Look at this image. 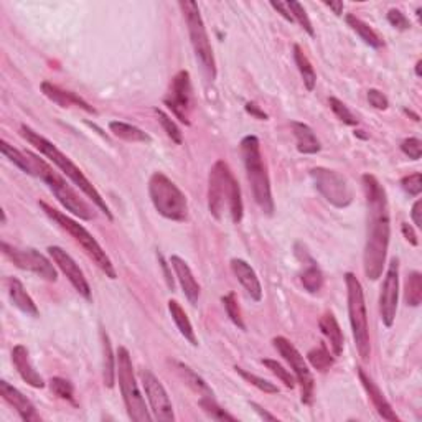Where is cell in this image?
<instances>
[{"instance_id": "25", "label": "cell", "mask_w": 422, "mask_h": 422, "mask_svg": "<svg viewBox=\"0 0 422 422\" xmlns=\"http://www.w3.org/2000/svg\"><path fill=\"white\" fill-rule=\"evenodd\" d=\"M7 290H8L10 300H12V304L20 310V312H23L25 315L37 319V316L40 315L38 307H37V304L33 302V299L30 297V294L25 290L22 280H18L17 278H8L7 279Z\"/></svg>"}, {"instance_id": "39", "label": "cell", "mask_w": 422, "mask_h": 422, "mask_svg": "<svg viewBox=\"0 0 422 422\" xmlns=\"http://www.w3.org/2000/svg\"><path fill=\"white\" fill-rule=\"evenodd\" d=\"M154 113L157 114V119H159L160 125H162V127H164L165 134H167L169 137L172 139V142H175L177 145L182 144V142H183V134H182V130H180L178 125L175 124V120H173V119H170L169 115L165 114L162 109H157V108H155V109H154Z\"/></svg>"}, {"instance_id": "32", "label": "cell", "mask_w": 422, "mask_h": 422, "mask_svg": "<svg viewBox=\"0 0 422 422\" xmlns=\"http://www.w3.org/2000/svg\"><path fill=\"white\" fill-rule=\"evenodd\" d=\"M173 365L180 373V376L185 380V383H187L193 391H197V393L202 396H213V391H211V388L207 384V381H205L202 376L195 373L190 366H187L185 363H180V361H173Z\"/></svg>"}, {"instance_id": "22", "label": "cell", "mask_w": 422, "mask_h": 422, "mask_svg": "<svg viewBox=\"0 0 422 422\" xmlns=\"http://www.w3.org/2000/svg\"><path fill=\"white\" fill-rule=\"evenodd\" d=\"M231 270H233L236 279L239 280V284L243 285L249 297L254 302H261V299H263V285L259 283L256 270L244 259L238 258L231 259Z\"/></svg>"}, {"instance_id": "1", "label": "cell", "mask_w": 422, "mask_h": 422, "mask_svg": "<svg viewBox=\"0 0 422 422\" xmlns=\"http://www.w3.org/2000/svg\"><path fill=\"white\" fill-rule=\"evenodd\" d=\"M361 183L366 193V205H368V231H366L363 268L366 278L378 280L383 275L391 238L388 195L375 175L365 173L361 177Z\"/></svg>"}, {"instance_id": "14", "label": "cell", "mask_w": 422, "mask_h": 422, "mask_svg": "<svg viewBox=\"0 0 422 422\" xmlns=\"http://www.w3.org/2000/svg\"><path fill=\"white\" fill-rule=\"evenodd\" d=\"M192 79H190V73L178 72L172 78L170 83L167 96L164 98V104L172 110V114L177 118L180 122L185 125L192 124L190 120V114L193 109V94H192Z\"/></svg>"}, {"instance_id": "49", "label": "cell", "mask_w": 422, "mask_h": 422, "mask_svg": "<svg viewBox=\"0 0 422 422\" xmlns=\"http://www.w3.org/2000/svg\"><path fill=\"white\" fill-rule=\"evenodd\" d=\"M270 7H273L275 12L280 15V17L287 20V22H290V23L294 22L292 13H290V10L287 7V2H275V0H273V2H270Z\"/></svg>"}, {"instance_id": "42", "label": "cell", "mask_w": 422, "mask_h": 422, "mask_svg": "<svg viewBox=\"0 0 422 422\" xmlns=\"http://www.w3.org/2000/svg\"><path fill=\"white\" fill-rule=\"evenodd\" d=\"M263 365L270 371V373H274L280 381H283V383L285 384V388H289V389L295 388V383H297V380H295V376L290 375V371L285 370L283 365L278 363L275 360H269V358L263 360Z\"/></svg>"}, {"instance_id": "13", "label": "cell", "mask_w": 422, "mask_h": 422, "mask_svg": "<svg viewBox=\"0 0 422 422\" xmlns=\"http://www.w3.org/2000/svg\"><path fill=\"white\" fill-rule=\"evenodd\" d=\"M273 343L275 346V350L280 353V356H283V358L289 363L290 368H292L295 380H297V383L300 384V389H302V403L312 404L314 376L310 373L307 361H305L302 353H300V351L295 348L287 338H284V336H275Z\"/></svg>"}, {"instance_id": "50", "label": "cell", "mask_w": 422, "mask_h": 422, "mask_svg": "<svg viewBox=\"0 0 422 422\" xmlns=\"http://www.w3.org/2000/svg\"><path fill=\"white\" fill-rule=\"evenodd\" d=\"M244 109H246V113L251 114V115H253V118H256V119H259V120H268V119H269V115L266 114L264 110L261 109L259 106L256 104V103H248V104L244 106Z\"/></svg>"}, {"instance_id": "4", "label": "cell", "mask_w": 422, "mask_h": 422, "mask_svg": "<svg viewBox=\"0 0 422 422\" xmlns=\"http://www.w3.org/2000/svg\"><path fill=\"white\" fill-rule=\"evenodd\" d=\"M241 155L248 175V182L251 185L254 202L264 211L266 215L274 213V200L270 192V180L268 169H266L263 154H261V142L256 135H246L241 140Z\"/></svg>"}, {"instance_id": "19", "label": "cell", "mask_w": 422, "mask_h": 422, "mask_svg": "<svg viewBox=\"0 0 422 422\" xmlns=\"http://www.w3.org/2000/svg\"><path fill=\"white\" fill-rule=\"evenodd\" d=\"M356 370H358V378L361 381V384H363L366 394H368L371 404L375 406L376 413H378L384 421L399 422L398 414L394 413L393 406H391L389 401L386 399V396L383 394V391L378 388V384H376L375 381L365 373L363 368H356Z\"/></svg>"}, {"instance_id": "9", "label": "cell", "mask_w": 422, "mask_h": 422, "mask_svg": "<svg viewBox=\"0 0 422 422\" xmlns=\"http://www.w3.org/2000/svg\"><path fill=\"white\" fill-rule=\"evenodd\" d=\"M346 294H348V315L350 325L353 331V340L358 350L360 358L370 361L371 356V340H370V325H368V312H366L365 292L361 287V283L356 279L355 274H345Z\"/></svg>"}, {"instance_id": "47", "label": "cell", "mask_w": 422, "mask_h": 422, "mask_svg": "<svg viewBox=\"0 0 422 422\" xmlns=\"http://www.w3.org/2000/svg\"><path fill=\"white\" fill-rule=\"evenodd\" d=\"M386 18H388L391 27L399 30V32H406V30L411 28V22L408 20V17H406V15L398 8H391L388 15H386Z\"/></svg>"}, {"instance_id": "2", "label": "cell", "mask_w": 422, "mask_h": 422, "mask_svg": "<svg viewBox=\"0 0 422 422\" xmlns=\"http://www.w3.org/2000/svg\"><path fill=\"white\" fill-rule=\"evenodd\" d=\"M20 135H22V137L27 140L30 145H33V147L37 149L40 154L45 155L50 162L57 165V167L62 170V172L67 175V177L72 180V182L76 185V187L81 190V192L86 195V197L91 200V202L96 205V207L101 210L106 216H108V219H113V213H110L109 207L106 205L104 198L101 197V193L94 188V185L89 182L86 175L81 172V169H79L78 165L68 157V155H64L62 150L57 147V145H55L53 142H50L47 137H43V135L35 132L32 127H28V125H25V124L20 125Z\"/></svg>"}, {"instance_id": "6", "label": "cell", "mask_w": 422, "mask_h": 422, "mask_svg": "<svg viewBox=\"0 0 422 422\" xmlns=\"http://www.w3.org/2000/svg\"><path fill=\"white\" fill-rule=\"evenodd\" d=\"M38 205H40V208L43 210V213L47 215L55 224L59 226L63 231H67V233L72 236V238L76 241L79 246H81L84 253L88 254V258L103 270V273L106 274V278H109L113 280L118 279V273H115L113 261L109 259V256L106 254V251L101 248V244L98 243L96 238H94V236L89 233V231L84 228L83 224H79L78 221L72 219L69 216L62 213V211H58L57 208L50 207L48 203L38 202Z\"/></svg>"}, {"instance_id": "43", "label": "cell", "mask_w": 422, "mask_h": 422, "mask_svg": "<svg viewBox=\"0 0 422 422\" xmlns=\"http://www.w3.org/2000/svg\"><path fill=\"white\" fill-rule=\"evenodd\" d=\"M287 7L290 10V13H292V18L294 22H297L300 27H302L305 32H307L310 37H315V30L312 27V22H310L307 12H305V8L300 5L299 2H294V0H290L287 2Z\"/></svg>"}, {"instance_id": "31", "label": "cell", "mask_w": 422, "mask_h": 422, "mask_svg": "<svg viewBox=\"0 0 422 422\" xmlns=\"http://www.w3.org/2000/svg\"><path fill=\"white\" fill-rule=\"evenodd\" d=\"M294 62H295V64H297L300 76H302L305 89H307V91H314L315 84H316L315 69L312 67V63H310L307 55H305L304 50L300 48V45H294Z\"/></svg>"}, {"instance_id": "38", "label": "cell", "mask_w": 422, "mask_h": 422, "mask_svg": "<svg viewBox=\"0 0 422 422\" xmlns=\"http://www.w3.org/2000/svg\"><path fill=\"white\" fill-rule=\"evenodd\" d=\"M234 370H236V373L241 376V378L248 381L249 384L256 386V388H258L259 391H263V393H266V394H279V388L274 383H270V381L261 378V376L254 375V373H249V371L239 368V366H236Z\"/></svg>"}, {"instance_id": "24", "label": "cell", "mask_w": 422, "mask_h": 422, "mask_svg": "<svg viewBox=\"0 0 422 422\" xmlns=\"http://www.w3.org/2000/svg\"><path fill=\"white\" fill-rule=\"evenodd\" d=\"M319 329L321 331V335L325 336V340L329 341L331 353L335 356H340L343 353L345 336H343V331L340 329L338 321L335 319V315L331 312H325L321 315L319 320Z\"/></svg>"}, {"instance_id": "3", "label": "cell", "mask_w": 422, "mask_h": 422, "mask_svg": "<svg viewBox=\"0 0 422 422\" xmlns=\"http://www.w3.org/2000/svg\"><path fill=\"white\" fill-rule=\"evenodd\" d=\"M208 210L216 219L223 218L224 210L229 211L234 224L241 223L244 215L243 197L238 180L224 160L215 162L208 175Z\"/></svg>"}, {"instance_id": "7", "label": "cell", "mask_w": 422, "mask_h": 422, "mask_svg": "<svg viewBox=\"0 0 422 422\" xmlns=\"http://www.w3.org/2000/svg\"><path fill=\"white\" fill-rule=\"evenodd\" d=\"M115 378L119 381L120 394H122L129 418L134 422L152 421V416L145 406L144 396L140 393L137 380H135L130 353L125 346H119L115 351Z\"/></svg>"}, {"instance_id": "27", "label": "cell", "mask_w": 422, "mask_h": 422, "mask_svg": "<svg viewBox=\"0 0 422 422\" xmlns=\"http://www.w3.org/2000/svg\"><path fill=\"white\" fill-rule=\"evenodd\" d=\"M169 312H170V315H172V319L175 321V325H177L180 335H182L190 345L198 346V338H197V335H195L193 325H192V321H190L188 315L183 310L182 305H180L177 300L170 299L169 300Z\"/></svg>"}, {"instance_id": "12", "label": "cell", "mask_w": 422, "mask_h": 422, "mask_svg": "<svg viewBox=\"0 0 422 422\" xmlns=\"http://www.w3.org/2000/svg\"><path fill=\"white\" fill-rule=\"evenodd\" d=\"M2 253L5 258L10 259L13 266H17L18 269L28 270V273L37 274L38 278H42L48 283H57L58 273L52 264V261L40 253L37 249L32 248H17V246H12L8 243H2Z\"/></svg>"}, {"instance_id": "28", "label": "cell", "mask_w": 422, "mask_h": 422, "mask_svg": "<svg viewBox=\"0 0 422 422\" xmlns=\"http://www.w3.org/2000/svg\"><path fill=\"white\" fill-rule=\"evenodd\" d=\"M109 130L115 137L125 142H140V144H150L152 137L147 132H144L142 129H139L137 125L122 122V120H110Z\"/></svg>"}, {"instance_id": "17", "label": "cell", "mask_w": 422, "mask_h": 422, "mask_svg": "<svg viewBox=\"0 0 422 422\" xmlns=\"http://www.w3.org/2000/svg\"><path fill=\"white\" fill-rule=\"evenodd\" d=\"M48 254L50 258L53 259V263L58 266V269L67 275V279L72 283L74 289L78 290L79 295H83L86 300L93 299L91 294V287H89L86 278H84L83 270L79 269V266L76 264L72 256H69L67 251L59 248V246H50L48 248Z\"/></svg>"}, {"instance_id": "55", "label": "cell", "mask_w": 422, "mask_h": 422, "mask_svg": "<svg viewBox=\"0 0 422 422\" xmlns=\"http://www.w3.org/2000/svg\"><path fill=\"white\" fill-rule=\"evenodd\" d=\"M325 4V7H329L331 12H333L335 15H340L343 13V8H345V5H343V2H324Z\"/></svg>"}, {"instance_id": "57", "label": "cell", "mask_w": 422, "mask_h": 422, "mask_svg": "<svg viewBox=\"0 0 422 422\" xmlns=\"http://www.w3.org/2000/svg\"><path fill=\"white\" fill-rule=\"evenodd\" d=\"M421 67H422V62H418L416 63V76H422V73H421Z\"/></svg>"}, {"instance_id": "29", "label": "cell", "mask_w": 422, "mask_h": 422, "mask_svg": "<svg viewBox=\"0 0 422 422\" xmlns=\"http://www.w3.org/2000/svg\"><path fill=\"white\" fill-rule=\"evenodd\" d=\"M101 335V345H103V380L106 388H114L115 381V356L113 353V345H110V338L108 331H99Z\"/></svg>"}, {"instance_id": "23", "label": "cell", "mask_w": 422, "mask_h": 422, "mask_svg": "<svg viewBox=\"0 0 422 422\" xmlns=\"http://www.w3.org/2000/svg\"><path fill=\"white\" fill-rule=\"evenodd\" d=\"M170 264H172L175 275H177L178 283H180V285H182L185 297L188 299V302L192 305H197L200 300V292H202V289H200V284L197 283V279H195L190 266L185 263L180 256H172V258H170Z\"/></svg>"}, {"instance_id": "53", "label": "cell", "mask_w": 422, "mask_h": 422, "mask_svg": "<svg viewBox=\"0 0 422 422\" xmlns=\"http://www.w3.org/2000/svg\"><path fill=\"white\" fill-rule=\"evenodd\" d=\"M251 408H253V409L256 411V413H258V414L261 416V418H263L264 421H278V418H275V416H274V414H270V413H268V411H266V409H263V408H261V406H259V404H256V403H251Z\"/></svg>"}, {"instance_id": "44", "label": "cell", "mask_w": 422, "mask_h": 422, "mask_svg": "<svg viewBox=\"0 0 422 422\" xmlns=\"http://www.w3.org/2000/svg\"><path fill=\"white\" fill-rule=\"evenodd\" d=\"M329 104H330V109L333 110V114L341 120V122L346 124V125H356V124H358V119H356V115L351 113V110L346 108V104L343 101H340L338 98L331 96L329 99Z\"/></svg>"}, {"instance_id": "46", "label": "cell", "mask_w": 422, "mask_h": 422, "mask_svg": "<svg viewBox=\"0 0 422 422\" xmlns=\"http://www.w3.org/2000/svg\"><path fill=\"white\" fill-rule=\"evenodd\" d=\"M401 150H403L404 155H408L411 160H419L422 155V142L418 137H409L404 139L401 142Z\"/></svg>"}, {"instance_id": "26", "label": "cell", "mask_w": 422, "mask_h": 422, "mask_svg": "<svg viewBox=\"0 0 422 422\" xmlns=\"http://www.w3.org/2000/svg\"><path fill=\"white\" fill-rule=\"evenodd\" d=\"M292 127L294 137L297 140V150L304 155H314L321 150V144L319 137H316L312 127L304 122H299V120H294L290 124Z\"/></svg>"}, {"instance_id": "41", "label": "cell", "mask_w": 422, "mask_h": 422, "mask_svg": "<svg viewBox=\"0 0 422 422\" xmlns=\"http://www.w3.org/2000/svg\"><path fill=\"white\" fill-rule=\"evenodd\" d=\"M50 389H52V393L55 396H58L59 399L74 403V386L69 383L68 380L55 376V378L50 380Z\"/></svg>"}, {"instance_id": "51", "label": "cell", "mask_w": 422, "mask_h": 422, "mask_svg": "<svg viewBox=\"0 0 422 422\" xmlns=\"http://www.w3.org/2000/svg\"><path fill=\"white\" fill-rule=\"evenodd\" d=\"M401 231H403L404 238L408 239V243H409V244H413V246H418V244H419L418 234H416L414 228H413V226H411L409 223H403V224H401Z\"/></svg>"}, {"instance_id": "10", "label": "cell", "mask_w": 422, "mask_h": 422, "mask_svg": "<svg viewBox=\"0 0 422 422\" xmlns=\"http://www.w3.org/2000/svg\"><path fill=\"white\" fill-rule=\"evenodd\" d=\"M178 5L183 12L185 22H187L190 42H192L195 57H197L205 76H207L210 81H215L216 79L215 55L210 43L207 27H205L202 13H200L198 4L193 2V0H182Z\"/></svg>"}, {"instance_id": "45", "label": "cell", "mask_w": 422, "mask_h": 422, "mask_svg": "<svg viewBox=\"0 0 422 422\" xmlns=\"http://www.w3.org/2000/svg\"><path fill=\"white\" fill-rule=\"evenodd\" d=\"M401 187L409 197H419L422 192V175L419 172L408 175V177L401 180Z\"/></svg>"}, {"instance_id": "48", "label": "cell", "mask_w": 422, "mask_h": 422, "mask_svg": "<svg viewBox=\"0 0 422 422\" xmlns=\"http://www.w3.org/2000/svg\"><path fill=\"white\" fill-rule=\"evenodd\" d=\"M368 103L373 106L375 109L380 110H386L389 108L388 98H386L380 89H368Z\"/></svg>"}, {"instance_id": "35", "label": "cell", "mask_w": 422, "mask_h": 422, "mask_svg": "<svg viewBox=\"0 0 422 422\" xmlns=\"http://www.w3.org/2000/svg\"><path fill=\"white\" fill-rule=\"evenodd\" d=\"M404 299L411 307H419L422 302V274L418 270H413L406 279Z\"/></svg>"}, {"instance_id": "5", "label": "cell", "mask_w": 422, "mask_h": 422, "mask_svg": "<svg viewBox=\"0 0 422 422\" xmlns=\"http://www.w3.org/2000/svg\"><path fill=\"white\" fill-rule=\"evenodd\" d=\"M27 155L30 159V164H32L33 177H37L42 180V182L47 183V187L52 190L58 202L62 203L69 213H73L74 216H78L79 219L84 221H91L94 218L93 208L79 197L76 190H74L57 170H53L52 165L45 162L43 159H40L38 155L28 152V150Z\"/></svg>"}, {"instance_id": "56", "label": "cell", "mask_w": 422, "mask_h": 422, "mask_svg": "<svg viewBox=\"0 0 422 422\" xmlns=\"http://www.w3.org/2000/svg\"><path fill=\"white\" fill-rule=\"evenodd\" d=\"M404 114H408V115H411V118H413V119L416 120V122H419V120H421V119H419V115H418V114H414V113H413V110H409V109H404Z\"/></svg>"}, {"instance_id": "52", "label": "cell", "mask_w": 422, "mask_h": 422, "mask_svg": "<svg viewBox=\"0 0 422 422\" xmlns=\"http://www.w3.org/2000/svg\"><path fill=\"white\" fill-rule=\"evenodd\" d=\"M421 208H422V202L421 200H416L414 205H413V210H411V218H413L414 224L418 226V228H421L422 226V218H421Z\"/></svg>"}, {"instance_id": "34", "label": "cell", "mask_w": 422, "mask_h": 422, "mask_svg": "<svg viewBox=\"0 0 422 422\" xmlns=\"http://www.w3.org/2000/svg\"><path fill=\"white\" fill-rule=\"evenodd\" d=\"M307 360L316 371L325 373V371H329L331 366H333L335 355L330 353V350L326 348V345L321 343L320 346H316V348H312L309 351Z\"/></svg>"}, {"instance_id": "21", "label": "cell", "mask_w": 422, "mask_h": 422, "mask_svg": "<svg viewBox=\"0 0 422 422\" xmlns=\"http://www.w3.org/2000/svg\"><path fill=\"white\" fill-rule=\"evenodd\" d=\"M12 363L15 366V370H17V373L20 375V378H22L28 386H32V388H37V389L45 388V380L42 378V375L35 370L32 360H30L27 346L23 345L13 346Z\"/></svg>"}, {"instance_id": "15", "label": "cell", "mask_w": 422, "mask_h": 422, "mask_svg": "<svg viewBox=\"0 0 422 422\" xmlns=\"http://www.w3.org/2000/svg\"><path fill=\"white\" fill-rule=\"evenodd\" d=\"M139 378H140V383H142L144 393L147 396L154 419L162 421V422L175 421L172 401H170L167 389L164 388V384L160 383L157 376H155L150 370H140Z\"/></svg>"}, {"instance_id": "37", "label": "cell", "mask_w": 422, "mask_h": 422, "mask_svg": "<svg viewBox=\"0 0 422 422\" xmlns=\"http://www.w3.org/2000/svg\"><path fill=\"white\" fill-rule=\"evenodd\" d=\"M200 408L205 411V414L210 416L211 419L215 421H229V422H236L238 419L234 418L233 414H229L228 411H224L221 406L216 403L213 396H202L198 401Z\"/></svg>"}, {"instance_id": "40", "label": "cell", "mask_w": 422, "mask_h": 422, "mask_svg": "<svg viewBox=\"0 0 422 422\" xmlns=\"http://www.w3.org/2000/svg\"><path fill=\"white\" fill-rule=\"evenodd\" d=\"M221 302H223V305H224V310H226V314H228L229 320L233 321V324L238 326V329L246 330V325L243 321V315H241V309L238 305V299H236V294L229 292L228 295H224V297L221 299Z\"/></svg>"}, {"instance_id": "20", "label": "cell", "mask_w": 422, "mask_h": 422, "mask_svg": "<svg viewBox=\"0 0 422 422\" xmlns=\"http://www.w3.org/2000/svg\"><path fill=\"white\" fill-rule=\"evenodd\" d=\"M40 88H42V93L45 96H47L52 103L58 104L59 108H78V109L86 110L88 114H96V109H94L88 101H84L81 96H78L76 93L67 91V89L59 88L57 84L50 81H43Z\"/></svg>"}, {"instance_id": "8", "label": "cell", "mask_w": 422, "mask_h": 422, "mask_svg": "<svg viewBox=\"0 0 422 422\" xmlns=\"http://www.w3.org/2000/svg\"><path fill=\"white\" fill-rule=\"evenodd\" d=\"M149 195L154 208L170 221L188 219V202L185 193L162 172L152 173L149 180Z\"/></svg>"}, {"instance_id": "36", "label": "cell", "mask_w": 422, "mask_h": 422, "mask_svg": "<svg viewBox=\"0 0 422 422\" xmlns=\"http://www.w3.org/2000/svg\"><path fill=\"white\" fill-rule=\"evenodd\" d=\"M300 280H302L304 289L310 294H315V292H319V290H321V287H324V283H325L324 274H321L320 268L314 263V261H310L309 268L304 270Z\"/></svg>"}, {"instance_id": "18", "label": "cell", "mask_w": 422, "mask_h": 422, "mask_svg": "<svg viewBox=\"0 0 422 422\" xmlns=\"http://www.w3.org/2000/svg\"><path fill=\"white\" fill-rule=\"evenodd\" d=\"M0 396L17 411L20 419L25 422H37L42 421L40 414L37 413V408L23 393H20L17 388L8 384L7 381H0Z\"/></svg>"}, {"instance_id": "33", "label": "cell", "mask_w": 422, "mask_h": 422, "mask_svg": "<svg viewBox=\"0 0 422 422\" xmlns=\"http://www.w3.org/2000/svg\"><path fill=\"white\" fill-rule=\"evenodd\" d=\"M0 150H2L4 157L8 159L10 162L15 165V167H18L23 173L32 175V177H33V169H32V164H30V159H28L27 152H22V150L15 149L13 145L7 144L5 140L0 142Z\"/></svg>"}, {"instance_id": "54", "label": "cell", "mask_w": 422, "mask_h": 422, "mask_svg": "<svg viewBox=\"0 0 422 422\" xmlns=\"http://www.w3.org/2000/svg\"><path fill=\"white\" fill-rule=\"evenodd\" d=\"M159 261H160V266H162L164 268V273H165V279H167V284H169V287L173 290V278H172V274L169 273V268H167V263H165L164 261V258H162V254H159Z\"/></svg>"}, {"instance_id": "11", "label": "cell", "mask_w": 422, "mask_h": 422, "mask_svg": "<svg viewBox=\"0 0 422 422\" xmlns=\"http://www.w3.org/2000/svg\"><path fill=\"white\" fill-rule=\"evenodd\" d=\"M310 178L316 192L335 208H346L353 203V188L341 173L330 169L316 167L310 170Z\"/></svg>"}, {"instance_id": "30", "label": "cell", "mask_w": 422, "mask_h": 422, "mask_svg": "<svg viewBox=\"0 0 422 422\" xmlns=\"http://www.w3.org/2000/svg\"><path fill=\"white\" fill-rule=\"evenodd\" d=\"M345 20H346V23H348V27L353 30V32L358 35V37L363 40V42L366 43V45H370L371 48H381L384 45V42H383V38L380 37L378 33L375 32L373 28L370 27L368 23L366 22H363V20L361 18H358L356 17V15H353V13H348L345 17Z\"/></svg>"}, {"instance_id": "16", "label": "cell", "mask_w": 422, "mask_h": 422, "mask_svg": "<svg viewBox=\"0 0 422 422\" xmlns=\"http://www.w3.org/2000/svg\"><path fill=\"white\" fill-rule=\"evenodd\" d=\"M399 300V261L393 258L386 270L380 295V315L384 326L391 329L396 320Z\"/></svg>"}]
</instances>
